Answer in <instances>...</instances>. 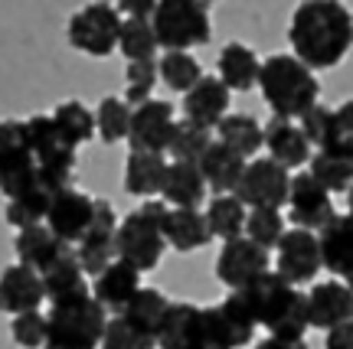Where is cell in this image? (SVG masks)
<instances>
[{
  "label": "cell",
  "instance_id": "cell-1",
  "mask_svg": "<svg viewBox=\"0 0 353 349\" xmlns=\"http://www.w3.org/2000/svg\"><path fill=\"white\" fill-rule=\"evenodd\" d=\"M291 56L311 72L334 69L353 50V13L337 0H304L288 23Z\"/></svg>",
  "mask_w": 353,
  "mask_h": 349
},
{
  "label": "cell",
  "instance_id": "cell-2",
  "mask_svg": "<svg viewBox=\"0 0 353 349\" xmlns=\"http://www.w3.org/2000/svg\"><path fill=\"white\" fill-rule=\"evenodd\" d=\"M259 88H262L265 105L272 108V118L285 121H301L321 98V82L304 63H298L291 52L268 56L259 72Z\"/></svg>",
  "mask_w": 353,
  "mask_h": 349
},
{
  "label": "cell",
  "instance_id": "cell-3",
  "mask_svg": "<svg viewBox=\"0 0 353 349\" xmlns=\"http://www.w3.org/2000/svg\"><path fill=\"white\" fill-rule=\"evenodd\" d=\"M170 206L157 200H148L144 206H138L134 212H128L125 219L118 222V262L131 264L138 275L154 271L161 258H164V219Z\"/></svg>",
  "mask_w": 353,
  "mask_h": 349
},
{
  "label": "cell",
  "instance_id": "cell-4",
  "mask_svg": "<svg viewBox=\"0 0 353 349\" xmlns=\"http://www.w3.org/2000/svg\"><path fill=\"white\" fill-rule=\"evenodd\" d=\"M108 313L92 294L52 304L46 313V346L43 349H99Z\"/></svg>",
  "mask_w": 353,
  "mask_h": 349
},
{
  "label": "cell",
  "instance_id": "cell-5",
  "mask_svg": "<svg viewBox=\"0 0 353 349\" xmlns=\"http://www.w3.org/2000/svg\"><path fill=\"white\" fill-rule=\"evenodd\" d=\"M0 193L7 196V202L26 193L56 196L43 183L33 144L26 138V121H0Z\"/></svg>",
  "mask_w": 353,
  "mask_h": 349
},
{
  "label": "cell",
  "instance_id": "cell-6",
  "mask_svg": "<svg viewBox=\"0 0 353 349\" xmlns=\"http://www.w3.org/2000/svg\"><path fill=\"white\" fill-rule=\"evenodd\" d=\"M157 46L167 52H187L213 36L210 7L200 0H161L151 17Z\"/></svg>",
  "mask_w": 353,
  "mask_h": 349
},
{
  "label": "cell",
  "instance_id": "cell-7",
  "mask_svg": "<svg viewBox=\"0 0 353 349\" xmlns=\"http://www.w3.org/2000/svg\"><path fill=\"white\" fill-rule=\"evenodd\" d=\"M26 138L33 144V154H37L39 173H43L46 189H52V193L69 189L79 147H72L63 138V131L56 127L52 114H33V118H26Z\"/></svg>",
  "mask_w": 353,
  "mask_h": 349
},
{
  "label": "cell",
  "instance_id": "cell-8",
  "mask_svg": "<svg viewBox=\"0 0 353 349\" xmlns=\"http://www.w3.org/2000/svg\"><path fill=\"white\" fill-rule=\"evenodd\" d=\"M121 23L125 20L114 3H85L69 20V43H72V50L101 59V56L118 50Z\"/></svg>",
  "mask_w": 353,
  "mask_h": 349
},
{
  "label": "cell",
  "instance_id": "cell-9",
  "mask_svg": "<svg viewBox=\"0 0 353 349\" xmlns=\"http://www.w3.org/2000/svg\"><path fill=\"white\" fill-rule=\"evenodd\" d=\"M294 290H298V287H291L285 277H278L275 271H268V275L255 277L252 284L239 287V290H229V300L245 313V320H249L255 330H259V326L272 330L275 320L291 304Z\"/></svg>",
  "mask_w": 353,
  "mask_h": 349
},
{
  "label": "cell",
  "instance_id": "cell-10",
  "mask_svg": "<svg viewBox=\"0 0 353 349\" xmlns=\"http://www.w3.org/2000/svg\"><path fill=\"white\" fill-rule=\"evenodd\" d=\"M291 193V173L281 163L268 160V157H255L245 163L239 187H236V200L249 209H281L288 206Z\"/></svg>",
  "mask_w": 353,
  "mask_h": 349
},
{
  "label": "cell",
  "instance_id": "cell-11",
  "mask_svg": "<svg viewBox=\"0 0 353 349\" xmlns=\"http://www.w3.org/2000/svg\"><path fill=\"white\" fill-rule=\"evenodd\" d=\"M114 238H118V219H114L112 202L95 200L92 225H88L85 238L79 242V248H76V258H79V264H82L85 277L95 281L108 264L118 262V245H114Z\"/></svg>",
  "mask_w": 353,
  "mask_h": 349
},
{
  "label": "cell",
  "instance_id": "cell-12",
  "mask_svg": "<svg viewBox=\"0 0 353 349\" xmlns=\"http://www.w3.org/2000/svg\"><path fill=\"white\" fill-rule=\"evenodd\" d=\"M321 245H317V232H304V229H291L281 235L275 248V275L285 277L291 287L311 284L321 275Z\"/></svg>",
  "mask_w": 353,
  "mask_h": 349
},
{
  "label": "cell",
  "instance_id": "cell-13",
  "mask_svg": "<svg viewBox=\"0 0 353 349\" xmlns=\"http://www.w3.org/2000/svg\"><path fill=\"white\" fill-rule=\"evenodd\" d=\"M174 105L170 101H144L131 108V127H128V144L131 154H167L174 138Z\"/></svg>",
  "mask_w": 353,
  "mask_h": 349
},
{
  "label": "cell",
  "instance_id": "cell-14",
  "mask_svg": "<svg viewBox=\"0 0 353 349\" xmlns=\"http://www.w3.org/2000/svg\"><path fill=\"white\" fill-rule=\"evenodd\" d=\"M272 258H268V251L259 248L255 242L249 238H232V242H223V248H219V258H216V277L229 287V290H239V287L252 284L255 277L268 275L272 268Z\"/></svg>",
  "mask_w": 353,
  "mask_h": 349
},
{
  "label": "cell",
  "instance_id": "cell-15",
  "mask_svg": "<svg viewBox=\"0 0 353 349\" xmlns=\"http://www.w3.org/2000/svg\"><path fill=\"white\" fill-rule=\"evenodd\" d=\"M288 215H291V222H294V229H304V232H321V229L337 215L330 193L321 187L307 170L298 176H291Z\"/></svg>",
  "mask_w": 353,
  "mask_h": 349
},
{
  "label": "cell",
  "instance_id": "cell-16",
  "mask_svg": "<svg viewBox=\"0 0 353 349\" xmlns=\"http://www.w3.org/2000/svg\"><path fill=\"white\" fill-rule=\"evenodd\" d=\"M92 215H95V200L69 187L52 196L50 212H46V229L72 248V245H79L85 238L88 225H92Z\"/></svg>",
  "mask_w": 353,
  "mask_h": 349
},
{
  "label": "cell",
  "instance_id": "cell-17",
  "mask_svg": "<svg viewBox=\"0 0 353 349\" xmlns=\"http://www.w3.org/2000/svg\"><path fill=\"white\" fill-rule=\"evenodd\" d=\"M203 333H206V349H242L245 343H252L255 326L226 297L223 304L203 307Z\"/></svg>",
  "mask_w": 353,
  "mask_h": 349
},
{
  "label": "cell",
  "instance_id": "cell-18",
  "mask_svg": "<svg viewBox=\"0 0 353 349\" xmlns=\"http://www.w3.org/2000/svg\"><path fill=\"white\" fill-rule=\"evenodd\" d=\"M307 320L311 330H324V333L353 320V290L337 277L314 284L307 290Z\"/></svg>",
  "mask_w": 353,
  "mask_h": 349
},
{
  "label": "cell",
  "instance_id": "cell-19",
  "mask_svg": "<svg viewBox=\"0 0 353 349\" xmlns=\"http://www.w3.org/2000/svg\"><path fill=\"white\" fill-rule=\"evenodd\" d=\"M265 127V150H268V160L281 163L285 170H301L304 163H311L314 147L307 144L304 131L298 127V121H285V118H272Z\"/></svg>",
  "mask_w": 353,
  "mask_h": 349
},
{
  "label": "cell",
  "instance_id": "cell-20",
  "mask_svg": "<svg viewBox=\"0 0 353 349\" xmlns=\"http://www.w3.org/2000/svg\"><path fill=\"white\" fill-rule=\"evenodd\" d=\"M46 300V287H43V277L26 268V264H10L3 275H0V310L3 313H30L39 310V304Z\"/></svg>",
  "mask_w": 353,
  "mask_h": 349
},
{
  "label": "cell",
  "instance_id": "cell-21",
  "mask_svg": "<svg viewBox=\"0 0 353 349\" xmlns=\"http://www.w3.org/2000/svg\"><path fill=\"white\" fill-rule=\"evenodd\" d=\"M229 114V88L219 82V75H203L196 85L183 95V118L193 125L213 131Z\"/></svg>",
  "mask_w": 353,
  "mask_h": 349
},
{
  "label": "cell",
  "instance_id": "cell-22",
  "mask_svg": "<svg viewBox=\"0 0 353 349\" xmlns=\"http://www.w3.org/2000/svg\"><path fill=\"white\" fill-rule=\"evenodd\" d=\"M161 349H206L203 333V307L196 304H170L161 330H157Z\"/></svg>",
  "mask_w": 353,
  "mask_h": 349
},
{
  "label": "cell",
  "instance_id": "cell-23",
  "mask_svg": "<svg viewBox=\"0 0 353 349\" xmlns=\"http://www.w3.org/2000/svg\"><path fill=\"white\" fill-rule=\"evenodd\" d=\"M141 290V275L125 262H114L92 281V297L99 300V307L105 313H125V307L134 300Z\"/></svg>",
  "mask_w": 353,
  "mask_h": 349
},
{
  "label": "cell",
  "instance_id": "cell-24",
  "mask_svg": "<svg viewBox=\"0 0 353 349\" xmlns=\"http://www.w3.org/2000/svg\"><path fill=\"white\" fill-rule=\"evenodd\" d=\"M317 245H321V264L341 281L353 268V219L350 215H347V212H343V215H334V219L317 232Z\"/></svg>",
  "mask_w": 353,
  "mask_h": 349
},
{
  "label": "cell",
  "instance_id": "cell-25",
  "mask_svg": "<svg viewBox=\"0 0 353 349\" xmlns=\"http://www.w3.org/2000/svg\"><path fill=\"white\" fill-rule=\"evenodd\" d=\"M245 163L249 160H242L236 150H229L226 144L213 140L200 160V173L206 180V189H213L216 196H232L242 173H245Z\"/></svg>",
  "mask_w": 353,
  "mask_h": 349
},
{
  "label": "cell",
  "instance_id": "cell-26",
  "mask_svg": "<svg viewBox=\"0 0 353 349\" xmlns=\"http://www.w3.org/2000/svg\"><path fill=\"white\" fill-rule=\"evenodd\" d=\"M13 248H17L20 264H26V268H33L37 275H43V271H46L56 258H63L65 251H69V245H65V242H59V238L52 235L46 225H33V229L17 232V238H13Z\"/></svg>",
  "mask_w": 353,
  "mask_h": 349
},
{
  "label": "cell",
  "instance_id": "cell-27",
  "mask_svg": "<svg viewBox=\"0 0 353 349\" xmlns=\"http://www.w3.org/2000/svg\"><path fill=\"white\" fill-rule=\"evenodd\" d=\"M164 202H170L174 209H196L206 200V180H203L196 163H167L164 189H161Z\"/></svg>",
  "mask_w": 353,
  "mask_h": 349
},
{
  "label": "cell",
  "instance_id": "cell-28",
  "mask_svg": "<svg viewBox=\"0 0 353 349\" xmlns=\"http://www.w3.org/2000/svg\"><path fill=\"white\" fill-rule=\"evenodd\" d=\"M219 82L229 92H249L259 85V72H262V59L255 56V50H249L245 43H229L219 52Z\"/></svg>",
  "mask_w": 353,
  "mask_h": 349
},
{
  "label": "cell",
  "instance_id": "cell-29",
  "mask_svg": "<svg viewBox=\"0 0 353 349\" xmlns=\"http://www.w3.org/2000/svg\"><path fill=\"white\" fill-rule=\"evenodd\" d=\"M43 287H46V297L52 304H63V300H72V297H82V294H92V287L85 281V271H82V264H79L76 251L69 248L63 258H56V262L43 271Z\"/></svg>",
  "mask_w": 353,
  "mask_h": 349
},
{
  "label": "cell",
  "instance_id": "cell-30",
  "mask_svg": "<svg viewBox=\"0 0 353 349\" xmlns=\"http://www.w3.org/2000/svg\"><path fill=\"white\" fill-rule=\"evenodd\" d=\"M210 225L200 209H170L164 219V242L176 251H196L210 245Z\"/></svg>",
  "mask_w": 353,
  "mask_h": 349
},
{
  "label": "cell",
  "instance_id": "cell-31",
  "mask_svg": "<svg viewBox=\"0 0 353 349\" xmlns=\"http://www.w3.org/2000/svg\"><path fill=\"white\" fill-rule=\"evenodd\" d=\"M167 157L164 154H128L125 193L131 196H157L164 189Z\"/></svg>",
  "mask_w": 353,
  "mask_h": 349
},
{
  "label": "cell",
  "instance_id": "cell-32",
  "mask_svg": "<svg viewBox=\"0 0 353 349\" xmlns=\"http://www.w3.org/2000/svg\"><path fill=\"white\" fill-rule=\"evenodd\" d=\"M216 134H219V144L236 150L242 160H255V154L265 147V127L252 114H226L216 125Z\"/></svg>",
  "mask_w": 353,
  "mask_h": 349
},
{
  "label": "cell",
  "instance_id": "cell-33",
  "mask_svg": "<svg viewBox=\"0 0 353 349\" xmlns=\"http://www.w3.org/2000/svg\"><path fill=\"white\" fill-rule=\"evenodd\" d=\"M203 215H206V225H210V235L213 238L232 242V238L245 235V219H249V209H245L236 196H213Z\"/></svg>",
  "mask_w": 353,
  "mask_h": 349
},
{
  "label": "cell",
  "instance_id": "cell-34",
  "mask_svg": "<svg viewBox=\"0 0 353 349\" xmlns=\"http://www.w3.org/2000/svg\"><path fill=\"white\" fill-rule=\"evenodd\" d=\"M167 307H170V300H167L161 290L141 287L138 294H134V300L125 307V313H118V317H125L128 324H134L138 330H144L148 337L157 339V330H161V324H164Z\"/></svg>",
  "mask_w": 353,
  "mask_h": 349
},
{
  "label": "cell",
  "instance_id": "cell-35",
  "mask_svg": "<svg viewBox=\"0 0 353 349\" xmlns=\"http://www.w3.org/2000/svg\"><path fill=\"white\" fill-rule=\"evenodd\" d=\"M307 173L314 176L330 196H334V193H350L353 189V160L350 157H337V154H327V150H317L314 157H311V163H307Z\"/></svg>",
  "mask_w": 353,
  "mask_h": 349
},
{
  "label": "cell",
  "instance_id": "cell-36",
  "mask_svg": "<svg viewBox=\"0 0 353 349\" xmlns=\"http://www.w3.org/2000/svg\"><path fill=\"white\" fill-rule=\"evenodd\" d=\"M157 75L170 92H180L187 95L190 88L203 78V65L193 52H164L161 63H157Z\"/></svg>",
  "mask_w": 353,
  "mask_h": 349
},
{
  "label": "cell",
  "instance_id": "cell-37",
  "mask_svg": "<svg viewBox=\"0 0 353 349\" xmlns=\"http://www.w3.org/2000/svg\"><path fill=\"white\" fill-rule=\"evenodd\" d=\"M157 36H154L151 20H125L121 36H118V52L128 63H154L157 56Z\"/></svg>",
  "mask_w": 353,
  "mask_h": 349
},
{
  "label": "cell",
  "instance_id": "cell-38",
  "mask_svg": "<svg viewBox=\"0 0 353 349\" xmlns=\"http://www.w3.org/2000/svg\"><path fill=\"white\" fill-rule=\"evenodd\" d=\"M52 121H56V127L63 131V138L72 147L88 144V140L95 138V112H88L82 101H63V105H56Z\"/></svg>",
  "mask_w": 353,
  "mask_h": 349
},
{
  "label": "cell",
  "instance_id": "cell-39",
  "mask_svg": "<svg viewBox=\"0 0 353 349\" xmlns=\"http://www.w3.org/2000/svg\"><path fill=\"white\" fill-rule=\"evenodd\" d=\"M210 144H213L210 131L183 118V121H176L174 138H170V147H167V154H170L176 163H196V167H200L203 154L210 150Z\"/></svg>",
  "mask_w": 353,
  "mask_h": 349
},
{
  "label": "cell",
  "instance_id": "cell-40",
  "mask_svg": "<svg viewBox=\"0 0 353 349\" xmlns=\"http://www.w3.org/2000/svg\"><path fill=\"white\" fill-rule=\"evenodd\" d=\"M128 127H131V105L125 98H101L95 108V134L105 144H118L128 140Z\"/></svg>",
  "mask_w": 353,
  "mask_h": 349
},
{
  "label": "cell",
  "instance_id": "cell-41",
  "mask_svg": "<svg viewBox=\"0 0 353 349\" xmlns=\"http://www.w3.org/2000/svg\"><path fill=\"white\" fill-rule=\"evenodd\" d=\"M285 215L281 209H249V219H245V238L255 242L259 248L272 251L278 248V242L285 235Z\"/></svg>",
  "mask_w": 353,
  "mask_h": 349
},
{
  "label": "cell",
  "instance_id": "cell-42",
  "mask_svg": "<svg viewBox=\"0 0 353 349\" xmlns=\"http://www.w3.org/2000/svg\"><path fill=\"white\" fill-rule=\"evenodd\" d=\"M321 150L353 160V98L341 101L337 108H330V134Z\"/></svg>",
  "mask_w": 353,
  "mask_h": 349
},
{
  "label": "cell",
  "instance_id": "cell-43",
  "mask_svg": "<svg viewBox=\"0 0 353 349\" xmlns=\"http://www.w3.org/2000/svg\"><path fill=\"white\" fill-rule=\"evenodd\" d=\"M52 196L46 193H26V196H17V200L7 202V222L13 229H33V225L46 222V212H50Z\"/></svg>",
  "mask_w": 353,
  "mask_h": 349
},
{
  "label": "cell",
  "instance_id": "cell-44",
  "mask_svg": "<svg viewBox=\"0 0 353 349\" xmlns=\"http://www.w3.org/2000/svg\"><path fill=\"white\" fill-rule=\"evenodd\" d=\"M99 349H157V339L148 337L134 324H128L125 317H108Z\"/></svg>",
  "mask_w": 353,
  "mask_h": 349
},
{
  "label": "cell",
  "instance_id": "cell-45",
  "mask_svg": "<svg viewBox=\"0 0 353 349\" xmlns=\"http://www.w3.org/2000/svg\"><path fill=\"white\" fill-rule=\"evenodd\" d=\"M157 63H128L125 69V101L131 108H138L144 101H151L154 85H157Z\"/></svg>",
  "mask_w": 353,
  "mask_h": 349
},
{
  "label": "cell",
  "instance_id": "cell-46",
  "mask_svg": "<svg viewBox=\"0 0 353 349\" xmlns=\"http://www.w3.org/2000/svg\"><path fill=\"white\" fill-rule=\"evenodd\" d=\"M13 343L23 349H43L46 346V313L39 310H30V313H20L13 317Z\"/></svg>",
  "mask_w": 353,
  "mask_h": 349
},
{
  "label": "cell",
  "instance_id": "cell-47",
  "mask_svg": "<svg viewBox=\"0 0 353 349\" xmlns=\"http://www.w3.org/2000/svg\"><path fill=\"white\" fill-rule=\"evenodd\" d=\"M298 127L304 131L307 144L321 150L324 144H327V134H330V108H324V105L317 101L314 108H311V112H307L301 121H298Z\"/></svg>",
  "mask_w": 353,
  "mask_h": 349
},
{
  "label": "cell",
  "instance_id": "cell-48",
  "mask_svg": "<svg viewBox=\"0 0 353 349\" xmlns=\"http://www.w3.org/2000/svg\"><path fill=\"white\" fill-rule=\"evenodd\" d=\"M121 20H151L154 17V0H125V3H114Z\"/></svg>",
  "mask_w": 353,
  "mask_h": 349
},
{
  "label": "cell",
  "instance_id": "cell-49",
  "mask_svg": "<svg viewBox=\"0 0 353 349\" xmlns=\"http://www.w3.org/2000/svg\"><path fill=\"white\" fill-rule=\"evenodd\" d=\"M324 349H353V320L334 326L324 337Z\"/></svg>",
  "mask_w": 353,
  "mask_h": 349
},
{
  "label": "cell",
  "instance_id": "cell-50",
  "mask_svg": "<svg viewBox=\"0 0 353 349\" xmlns=\"http://www.w3.org/2000/svg\"><path fill=\"white\" fill-rule=\"evenodd\" d=\"M255 349H307V343H304V339H298V343H285V339L265 337L262 343H255Z\"/></svg>",
  "mask_w": 353,
  "mask_h": 349
},
{
  "label": "cell",
  "instance_id": "cell-51",
  "mask_svg": "<svg viewBox=\"0 0 353 349\" xmlns=\"http://www.w3.org/2000/svg\"><path fill=\"white\" fill-rule=\"evenodd\" d=\"M341 281H343V284H347V287H350V290H353V268H350V271H347V275L341 277Z\"/></svg>",
  "mask_w": 353,
  "mask_h": 349
},
{
  "label": "cell",
  "instance_id": "cell-52",
  "mask_svg": "<svg viewBox=\"0 0 353 349\" xmlns=\"http://www.w3.org/2000/svg\"><path fill=\"white\" fill-rule=\"evenodd\" d=\"M347 215H350V219H353V189H350V193H347Z\"/></svg>",
  "mask_w": 353,
  "mask_h": 349
}]
</instances>
